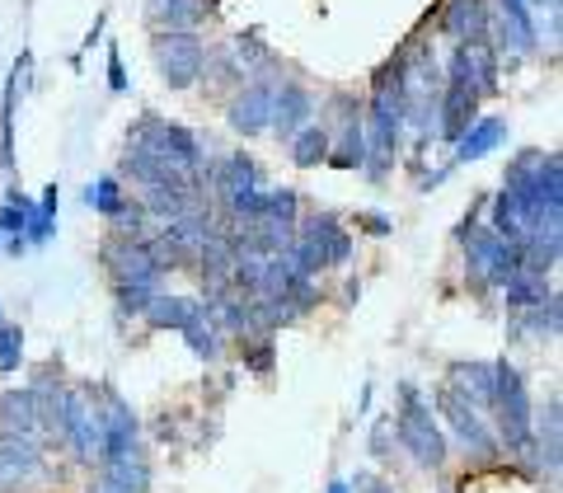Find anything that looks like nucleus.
<instances>
[{
    "instance_id": "f257e3e1",
    "label": "nucleus",
    "mask_w": 563,
    "mask_h": 493,
    "mask_svg": "<svg viewBox=\"0 0 563 493\" xmlns=\"http://www.w3.org/2000/svg\"><path fill=\"white\" fill-rule=\"evenodd\" d=\"M493 432H498V447L517 461H531V447H536V404L531 391H526V376L517 372L507 358L493 362Z\"/></svg>"
},
{
    "instance_id": "f03ea898",
    "label": "nucleus",
    "mask_w": 563,
    "mask_h": 493,
    "mask_svg": "<svg viewBox=\"0 0 563 493\" xmlns=\"http://www.w3.org/2000/svg\"><path fill=\"white\" fill-rule=\"evenodd\" d=\"M390 432H395V442L409 451V461L422 465V470H442L451 461L446 428L437 423L432 404L422 399V391L413 381L399 385V414H390Z\"/></svg>"
},
{
    "instance_id": "7ed1b4c3",
    "label": "nucleus",
    "mask_w": 563,
    "mask_h": 493,
    "mask_svg": "<svg viewBox=\"0 0 563 493\" xmlns=\"http://www.w3.org/2000/svg\"><path fill=\"white\" fill-rule=\"evenodd\" d=\"M287 259H291L306 277H320V273H329V269H343V263L352 259V235H347V226L333 217V211H314V217L296 221V240H291Z\"/></svg>"
},
{
    "instance_id": "20e7f679",
    "label": "nucleus",
    "mask_w": 563,
    "mask_h": 493,
    "mask_svg": "<svg viewBox=\"0 0 563 493\" xmlns=\"http://www.w3.org/2000/svg\"><path fill=\"white\" fill-rule=\"evenodd\" d=\"M432 409L442 414V423L451 428V437H455V442H461L479 465H493V461L503 456L498 432H493V423L484 418V409L465 404L455 391H446V385H437V391H432Z\"/></svg>"
},
{
    "instance_id": "39448f33",
    "label": "nucleus",
    "mask_w": 563,
    "mask_h": 493,
    "mask_svg": "<svg viewBox=\"0 0 563 493\" xmlns=\"http://www.w3.org/2000/svg\"><path fill=\"white\" fill-rule=\"evenodd\" d=\"M151 52H155V70L169 90H192L202 85V66H207V43L198 33L188 29H155L151 39Z\"/></svg>"
},
{
    "instance_id": "423d86ee",
    "label": "nucleus",
    "mask_w": 563,
    "mask_h": 493,
    "mask_svg": "<svg viewBox=\"0 0 563 493\" xmlns=\"http://www.w3.org/2000/svg\"><path fill=\"white\" fill-rule=\"evenodd\" d=\"M128 141H136V146H146V151H155V155H165L169 165H179V169H188V174H198V169L207 165L198 132H188L184 122H169V118H161V113H141L136 128H128Z\"/></svg>"
},
{
    "instance_id": "0eeeda50",
    "label": "nucleus",
    "mask_w": 563,
    "mask_h": 493,
    "mask_svg": "<svg viewBox=\"0 0 563 493\" xmlns=\"http://www.w3.org/2000/svg\"><path fill=\"white\" fill-rule=\"evenodd\" d=\"M273 76H250L244 85H235L231 103H225V122H231L235 136H263L273 122Z\"/></svg>"
},
{
    "instance_id": "6e6552de",
    "label": "nucleus",
    "mask_w": 563,
    "mask_h": 493,
    "mask_svg": "<svg viewBox=\"0 0 563 493\" xmlns=\"http://www.w3.org/2000/svg\"><path fill=\"white\" fill-rule=\"evenodd\" d=\"M103 269L113 273V282H161V259H155L151 235L128 240V235H109L103 240Z\"/></svg>"
},
{
    "instance_id": "1a4fd4ad",
    "label": "nucleus",
    "mask_w": 563,
    "mask_h": 493,
    "mask_svg": "<svg viewBox=\"0 0 563 493\" xmlns=\"http://www.w3.org/2000/svg\"><path fill=\"white\" fill-rule=\"evenodd\" d=\"M306 122H314V95L306 90L301 80H277L273 85V122H268V132L277 141H291Z\"/></svg>"
},
{
    "instance_id": "9d476101",
    "label": "nucleus",
    "mask_w": 563,
    "mask_h": 493,
    "mask_svg": "<svg viewBox=\"0 0 563 493\" xmlns=\"http://www.w3.org/2000/svg\"><path fill=\"white\" fill-rule=\"evenodd\" d=\"M122 174H128L132 184H141V188H192L188 169L169 165L165 155L136 146V141H128V151H122Z\"/></svg>"
},
{
    "instance_id": "9b49d317",
    "label": "nucleus",
    "mask_w": 563,
    "mask_h": 493,
    "mask_svg": "<svg viewBox=\"0 0 563 493\" xmlns=\"http://www.w3.org/2000/svg\"><path fill=\"white\" fill-rule=\"evenodd\" d=\"M479 95L465 90V85H446L442 80V99H437V118H432V136L446 141V146H455V141L465 136V128L474 118H479Z\"/></svg>"
},
{
    "instance_id": "f8f14e48",
    "label": "nucleus",
    "mask_w": 563,
    "mask_h": 493,
    "mask_svg": "<svg viewBox=\"0 0 563 493\" xmlns=\"http://www.w3.org/2000/svg\"><path fill=\"white\" fill-rule=\"evenodd\" d=\"M437 29H442L451 43H484L493 29V6L488 0H442Z\"/></svg>"
},
{
    "instance_id": "ddd939ff",
    "label": "nucleus",
    "mask_w": 563,
    "mask_h": 493,
    "mask_svg": "<svg viewBox=\"0 0 563 493\" xmlns=\"http://www.w3.org/2000/svg\"><path fill=\"white\" fill-rule=\"evenodd\" d=\"M43 470V447L20 432H0V493L29 484Z\"/></svg>"
},
{
    "instance_id": "4468645a",
    "label": "nucleus",
    "mask_w": 563,
    "mask_h": 493,
    "mask_svg": "<svg viewBox=\"0 0 563 493\" xmlns=\"http://www.w3.org/2000/svg\"><path fill=\"white\" fill-rule=\"evenodd\" d=\"M29 66H33V57L20 52V62H14L10 80H5V95H0V169L5 174H14V99H20L29 85Z\"/></svg>"
},
{
    "instance_id": "2eb2a0df",
    "label": "nucleus",
    "mask_w": 563,
    "mask_h": 493,
    "mask_svg": "<svg viewBox=\"0 0 563 493\" xmlns=\"http://www.w3.org/2000/svg\"><path fill=\"white\" fill-rule=\"evenodd\" d=\"M446 391H455L474 409H493V362H451Z\"/></svg>"
},
{
    "instance_id": "dca6fc26",
    "label": "nucleus",
    "mask_w": 563,
    "mask_h": 493,
    "mask_svg": "<svg viewBox=\"0 0 563 493\" xmlns=\"http://www.w3.org/2000/svg\"><path fill=\"white\" fill-rule=\"evenodd\" d=\"M498 146H507V118H474L465 128V136L455 141L451 165H474V161H484V155H493Z\"/></svg>"
},
{
    "instance_id": "f3484780",
    "label": "nucleus",
    "mask_w": 563,
    "mask_h": 493,
    "mask_svg": "<svg viewBox=\"0 0 563 493\" xmlns=\"http://www.w3.org/2000/svg\"><path fill=\"white\" fill-rule=\"evenodd\" d=\"M333 141H329V161L333 169H362L366 165V128H362V113H352L343 122H333Z\"/></svg>"
},
{
    "instance_id": "a211bd4d",
    "label": "nucleus",
    "mask_w": 563,
    "mask_h": 493,
    "mask_svg": "<svg viewBox=\"0 0 563 493\" xmlns=\"http://www.w3.org/2000/svg\"><path fill=\"white\" fill-rule=\"evenodd\" d=\"M0 432H20V437H38V399H33V385H20V391L0 395Z\"/></svg>"
},
{
    "instance_id": "6ab92c4d",
    "label": "nucleus",
    "mask_w": 563,
    "mask_h": 493,
    "mask_svg": "<svg viewBox=\"0 0 563 493\" xmlns=\"http://www.w3.org/2000/svg\"><path fill=\"white\" fill-rule=\"evenodd\" d=\"M211 14V0H146V20L155 29H188L198 33V24Z\"/></svg>"
},
{
    "instance_id": "aec40b11",
    "label": "nucleus",
    "mask_w": 563,
    "mask_h": 493,
    "mask_svg": "<svg viewBox=\"0 0 563 493\" xmlns=\"http://www.w3.org/2000/svg\"><path fill=\"white\" fill-rule=\"evenodd\" d=\"M179 333H184L188 348L198 352L202 362H217V358H221V325H217V315H211V306H207V302L192 306V315L179 325Z\"/></svg>"
},
{
    "instance_id": "412c9836",
    "label": "nucleus",
    "mask_w": 563,
    "mask_h": 493,
    "mask_svg": "<svg viewBox=\"0 0 563 493\" xmlns=\"http://www.w3.org/2000/svg\"><path fill=\"white\" fill-rule=\"evenodd\" d=\"M198 198H202L198 188H146L141 207H146L151 221H174V217H188L192 207H202Z\"/></svg>"
},
{
    "instance_id": "4be33fe9",
    "label": "nucleus",
    "mask_w": 563,
    "mask_h": 493,
    "mask_svg": "<svg viewBox=\"0 0 563 493\" xmlns=\"http://www.w3.org/2000/svg\"><path fill=\"white\" fill-rule=\"evenodd\" d=\"M329 141H333L329 122H306V128L287 141L291 165H296V169H314V165H324V161H329Z\"/></svg>"
},
{
    "instance_id": "5701e85b",
    "label": "nucleus",
    "mask_w": 563,
    "mask_h": 493,
    "mask_svg": "<svg viewBox=\"0 0 563 493\" xmlns=\"http://www.w3.org/2000/svg\"><path fill=\"white\" fill-rule=\"evenodd\" d=\"M192 306H198V296H174V292H155L151 296V306H146V320L151 329H179L188 315H192Z\"/></svg>"
},
{
    "instance_id": "b1692460",
    "label": "nucleus",
    "mask_w": 563,
    "mask_h": 493,
    "mask_svg": "<svg viewBox=\"0 0 563 493\" xmlns=\"http://www.w3.org/2000/svg\"><path fill=\"white\" fill-rule=\"evenodd\" d=\"M544 296H550V282H544V273H536V269H521V273L503 287V302H507V310H512V315L540 306Z\"/></svg>"
},
{
    "instance_id": "393cba45",
    "label": "nucleus",
    "mask_w": 563,
    "mask_h": 493,
    "mask_svg": "<svg viewBox=\"0 0 563 493\" xmlns=\"http://www.w3.org/2000/svg\"><path fill=\"white\" fill-rule=\"evenodd\" d=\"M33 202L24 188H10L5 193V202H0V240H24V226H29V217H33ZM29 244V240H24Z\"/></svg>"
},
{
    "instance_id": "a878e982",
    "label": "nucleus",
    "mask_w": 563,
    "mask_h": 493,
    "mask_svg": "<svg viewBox=\"0 0 563 493\" xmlns=\"http://www.w3.org/2000/svg\"><path fill=\"white\" fill-rule=\"evenodd\" d=\"M517 329H521V333H536V339H559V296L550 292L540 306L521 310V315H517Z\"/></svg>"
},
{
    "instance_id": "bb28decb",
    "label": "nucleus",
    "mask_w": 563,
    "mask_h": 493,
    "mask_svg": "<svg viewBox=\"0 0 563 493\" xmlns=\"http://www.w3.org/2000/svg\"><path fill=\"white\" fill-rule=\"evenodd\" d=\"M263 221L296 226L301 221V193L296 188H268V198H263Z\"/></svg>"
},
{
    "instance_id": "cd10ccee",
    "label": "nucleus",
    "mask_w": 563,
    "mask_h": 493,
    "mask_svg": "<svg viewBox=\"0 0 563 493\" xmlns=\"http://www.w3.org/2000/svg\"><path fill=\"white\" fill-rule=\"evenodd\" d=\"M161 287H151V282H113V302H118V315L128 320V315H146L151 296Z\"/></svg>"
},
{
    "instance_id": "c85d7f7f",
    "label": "nucleus",
    "mask_w": 563,
    "mask_h": 493,
    "mask_svg": "<svg viewBox=\"0 0 563 493\" xmlns=\"http://www.w3.org/2000/svg\"><path fill=\"white\" fill-rule=\"evenodd\" d=\"M85 202H90V207L99 211V217H113V211H118L122 202H128V198H122L118 174H99V179H95L90 188H85Z\"/></svg>"
},
{
    "instance_id": "c756f323",
    "label": "nucleus",
    "mask_w": 563,
    "mask_h": 493,
    "mask_svg": "<svg viewBox=\"0 0 563 493\" xmlns=\"http://www.w3.org/2000/svg\"><path fill=\"white\" fill-rule=\"evenodd\" d=\"M20 362H24V329L0 320V372L5 376L20 372Z\"/></svg>"
},
{
    "instance_id": "7c9ffc66",
    "label": "nucleus",
    "mask_w": 563,
    "mask_h": 493,
    "mask_svg": "<svg viewBox=\"0 0 563 493\" xmlns=\"http://www.w3.org/2000/svg\"><path fill=\"white\" fill-rule=\"evenodd\" d=\"M244 372L273 376V333H263V339H244Z\"/></svg>"
},
{
    "instance_id": "2f4dec72",
    "label": "nucleus",
    "mask_w": 563,
    "mask_h": 493,
    "mask_svg": "<svg viewBox=\"0 0 563 493\" xmlns=\"http://www.w3.org/2000/svg\"><path fill=\"white\" fill-rule=\"evenodd\" d=\"M52 231H57V211L33 207V217H29V226H24V240H29V244H47Z\"/></svg>"
},
{
    "instance_id": "473e14b6",
    "label": "nucleus",
    "mask_w": 563,
    "mask_h": 493,
    "mask_svg": "<svg viewBox=\"0 0 563 493\" xmlns=\"http://www.w3.org/2000/svg\"><path fill=\"white\" fill-rule=\"evenodd\" d=\"M390 447H395L390 418H376V423H372V456H376V461H390Z\"/></svg>"
},
{
    "instance_id": "72a5a7b5",
    "label": "nucleus",
    "mask_w": 563,
    "mask_h": 493,
    "mask_svg": "<svg viewBox=\"0 0 563 493\" xmlns=\"http://www.w3.org/2000/svg\"><path fill=\"white\" fill-rule=\"evenodd\" d=\"M357 231H366V235H376V240H385L395 231V221L385 217V211H357Z\"/></svg>"
},
{
    "instance_id": "f704fd0d",
    "label": "nucleus",
    "mask_w": 563,
    "mask_h": 493,
    "mask_svg": "<svg viewBox=\"0 0 563 493\" xmlns=\"http://www.w3.org/2000/svg\"><path fill=\"white\" fill-rule=\"evenodd\" d=\"M109 90L113 95L128 90V70H122V52L118 47H109Z\"/></svg>"
},
{
    "instance_id": "c9c22d12",
    "label": "nucleus",
    "mask_w": 563,
    "mask_h": 493,
    "mask_svg": "<svg viewBox=\"0 0 563 493\" xmlns=\"http://www.w3.org/2000/svg\"><path fill=\"white\" fill-rule=\"evenodd\" d=\"M347 489L352 493H395L390 484L380 480V474H357V480H347Z\"/></svg>"
},
{
    "instance_id": "e433bc0d",
    "label": "nucleus",
    "mask_w": 563,
    "mask_h": 493,
    "mask_svg": "<svg viewBox=\"0 0 563 493\" xmlns=\"http://www.w3.org/2000/svg\"><path fill=\"white\" fill-rule=\"evenodd\" d=\"M329 493H352V489H347V480H333V484H329Z\"/></svg>"
},
{
    "instance_id": "4c0bfd02",
    "label": "nucleus",
    "mask_w": 563,
    "mask_h": 493,
    "mask_svg": "<svg viewBox=\"0 0 563 493\" xmlns=\"http://www.w3.org/2000/svg\"><path fill=\"white\" fill-rule=\"evenodd\" d=\"M0 320H5V310H0Z\"/></svg>"
}]
</instances>
